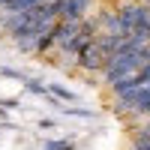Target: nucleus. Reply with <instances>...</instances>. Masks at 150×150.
Masks as SVG:
<instances>
[{
    "label": "nucleus",
    "mask_w": 150,
    "mask_h": 150,
    "mask_svg": "<svg viewBox=\"0 0 150 150\" xmlns=\"http://www.w3.org/2000/svg\"><path fill=\"white\" fill-rule=\"evenodd\" d=\"M105 63H108V60H105V54L99 51L96 45H90L87 51H81L78 57H75V66H78L81 72H102Z\"/></svg>",
    "instance_id": "obj_1"
},
{
    "label": "nucleus",
    "mask_w": 150,
    "mask_h": 150,
    "mask_svg": "<svg viewBox=\"0 0 150 150\" xmlns=\"http://www.w3.org/2000/svg\"><path fill=\"white\" fill-rule=\"evenodd\" d=\"M93 0H63V9H60V18L57 21H81L87 18Z\"/></svg>",
    "instance_id": "obj_2"
},
{
    "label": "nucleus",
    "mask_w": 150,
    "mask_h": 150,
    "mask_svg": "<svg viewBox=\"0 0 150 150\" xmlns=\"http://www.w3.org/2000/svg\"><path fill=\"white\" fill-rule=\"evenodd\" d=\"M39 3H45V0H12V3L3 9V15H15V12H27V9H33V6H39Z\"/></svg>",
    "instance_id": "obj_3"
},
{
    "label": "nucleus",
    "mask_w": 150,
    "mask_h": 150,
    "mask_svg": "<svg viewBox=\"0 0 150 150\" xmlns=\"http://www.w3.org/2000/svg\"><path fill=\"white\" fill-rule=\"evenodd\" d=\"M48 93H54V96H60V99H66V102H75V93L66 90V87H60V84H51V87H48Z\"/></svg>",
    "instance_id": "obj_4"
},
{
    "label": "nucleus",
    "mask_w": 150,
    "mask_h": 150,
    "mask_svg": "<svg viewBox=\"0 0 150 150\" xmlns=\"http://www.w3.org/2000/svg\"><path fill=\"white\" fill-rule=\"evenodd\" d=\"M45 150H72V141H48Z\"/></svg>",
    "instance_id": "obj_5"
}]
</instances>
